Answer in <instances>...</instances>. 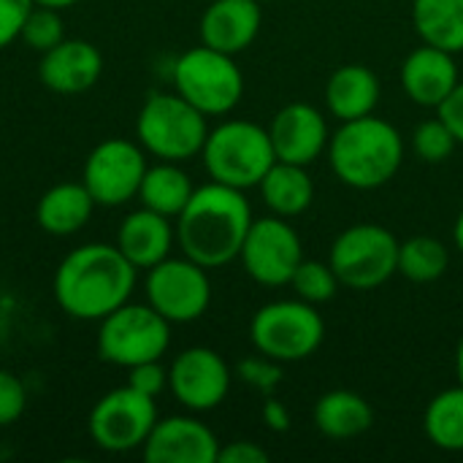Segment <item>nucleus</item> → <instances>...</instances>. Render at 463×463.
Segmentation results:
<instances>
[{
  "label": "nucleus",
  "instance_id": "obj_2",
  "mask_svg": "<svg viewBox=\"0 0 463 463\" xmlns=\"http://www.w3.org/2000/svg\"><path fill=\"white\" fill-rule=\"evenodd\" d=\"M252 220L244 190L209 182L195 187L193 198L174 220L176 244L182 255L203 269H222L239 258Z\"/></svg>",
  "mask_w": 463,
  "mask_h": 463
},
{
  "label": "nucleus",
  "instance_id": "obj_37",
  "mask_svg": "<svg viewBox=\"0 0 463 463\" xmlns=\"http://www.w3.org/2000/svg\"><path fill=\"white\" fill-rule=\"evenodd\" d=\"M437 111H439V119L453 130L456 141L463 144V81L456 84V90L442 100V106Z\"/></svg>",
  "mask_w": 463,
  "mask_h": 463
},
{
  "label": "nucleus",
  "instance_id": "obj_3",
  "mask_svg": "<svg viewBox=\"0 0 463 463\" xmlns=\"http://www.w3.org/2000/svg\"><path fill=\"white\" fill-rule=\"evenodd\" d=\"M328 160L342 184L377 190L388 184L404 163L402 133L374 114L342 122L328 141Z\"/></svg>",
  "mask_w": 463,
  "mask_h": 463
},
{
  "label": "nucleus",
  "instance_id": "obj_4",
  "mask_svg": "<svg viewBox=\"0 0 463 463\" xmlns=\"http://www.w3.org/2000/svg\"><path fill=\"white\" fill-rule=\"evenodd\" d=\"M201 157L212 182L236 190L258 187L266 171L277 163L269 128L250 119H225L212 128Z\"/></svg>",
  "mask_w": 463,
  "mask_h": 463
},
{
  "label": "nucleus",
  "instance_id": "obj_22",
  "mask_svg": "<svg viewBox=\"0 0 463 463\" xmlns=\"http://www.w3.org/2000/svg\"><path fill=\"white\" fill-rule=\"evenodd\" d=\"M95 206L84 182H60L38 198L35 222L49 236H73L90 222Z\"/></svg>",
  "mask_w": 463,
  "mask_h": 463
},
{
  "label": "nucleus",
  "instance_id": "obj_9",
  "mask_svg": "<svg viewBox=\"0 0 463 463\" xmlns=\"http://www.w3.org/2000/svg\"><path fill=\"white\" fill-rule=\"evenodd\" d=\"M399 239L377 225L358 222L342 231L328 252V263L339 285L353 290H374L399 274Z\"/></svg>",
  "mask_w": 463,
  "mask_h": 463
},
{
  "label": "nucleus",
  "instance_id": "obj_7",
  "mask_svg": "<svg viewBox=\"0 0 463 463\" xmlns=\"http://www.w3.org/2000/svg\"><path fill=\"white\" fill-rule=\"evenodd\" d=\"M95 347L100 361L119 369L163 361L171 347V323L149 304L128 301L100 320Z\"/></svg>",
  "mask_w": 463,
  "mask_h": 463
},
{
  "label": "nucleus",
  "instance_id": "obj_21",
  "mask_svg": "<svg viewBox=\"0 0 463 463\" xmlns=\"http://www.w3.org/2000/svg\"><path fill=\"white\" fill-rule=\"evenodd\" d=\"M380 103V79L372 68L350 62L336 68L326 84V106L339 122L374 114Z\"/></svg>",
  "mask_w": 463,
  "mask_h": 463
},
{
  "label": "nucleus",
  "instance_id": "obj_17",
  "mask_svg": "<svg viewBox=\"0 0 463 463\" xmlns=\"http://www.w3.org/2000/svg\"><path fill=\"white\" fill-rule=\"evenodd\" d=\"M103 73V54L95 43L81 38H62L41 54L38 79L57 95H81Z\"/></svg>",
  "mask_w": 463,
  "mask_h": 463
},
{
  "label": "nucleus",
  "instance_id": "obj_41",
  "mask_svg": "<svg viewBox=\"0 0 463 463\" xmlns=\"http://www.w3.org/2000/svg\"><path fill=\"white\" fill-rule=\"evenodd\" d=\"M456 374H458V383L463 385V336L458 342V350H456Z\"/></svg>",
  "mask_w": 463,
  "mask_h": 463
},
{
  "label": "nucleus",
  "instance_id": "obj_12",
  "mask_svg": "<svg viewBox=\"0 0 463 463\" xmlns=\"http://www.w3.org/2000/svg\"><path fill=\"white\" fill-rule=\"evenodd\" d=\"M146 168L149 163L141 144L128 138H106L87 155L81 182L98 206L117 209L138 195Z\"/></svg>",
  "mask_w": 463,
  "mask_h": 463
},
{
  "label": "nucleus",
  "instance_id": "obj_40",
  "mask_svg": "<svg viewBox=\"0 0 463 463\" xmlns=\"http://www.w3.org/2000/svg\"><path fill=\"white\" fill-rule=\"evenodd\" d=\"M453 241H456V247L463 252V209L461 214L456 217V225H453Z\"/></svg>",
  "mask_w": 463,
  "mask_h": 463
},
{
  "label": "nucleus",
  "instance_id": "obj_25",
  "mask_svg": "<svg viewBox=\"0 0 463 463\" xmlns=\"http://www.w3.org/2000/svg\"><path fill=\"white\" fill-rule=\"evenodd\" d=\"M193 193H195V184L190 174L179 163L160 160L146 168L136 198L141 201V206L176 220L182 209L187 206V201L193 198Z\"/></svg>",
  "mask_w": 463,
  "mask_h": 463
},
{
  "label": "nucleus",
  "instance_id": "obj_16",
  "mask_svg": "<svg viewBox=\"0 0 463 463\" xmlns=\"http://www.w3.org/2000/svg\"><path fill=\"white\" fill-rule=\"evenodd\" d=\"M271 146L277 160L309 165L315 163L331 141L326 117L309 103H288L282 106L269 125Z\"/></svg>",
  "mask_w": 463,
  "mask_h": 463
},
{
  "label": "nucleus",
  "instance_id": "obj_5",
  "mask_svg": "<svg viewBox=\"0 0 463 463\" xmlns=\"http://www.w3.org/2000/svg\"><path fill=\"white\" fill-rule=\"evenodd\" d=\"M209 136L206 114L174 92H152L136 117V138L157 160L184 163L201 155Z\"/></svg>",
  "mask_w": 463,
  "mask_h": 463
},
{
  "label": "nucleus",
  "instance_id": "obj_8",
  "mask_svg": "<svg viewBox=\"0 0 463 463\" xmlns=\"http://www.w3.org/2000/svg\"><path fill=\"white\" fill-rule=\"evenodd\" d=\"M326 339V323L315 304L301 298L271 301L252 315L250 342L260 355H269L279 364L307 361L320 350Z\"/></svg>",
  "mask_w": 463,
  "mask_h": 463
},
{
  "label": "nucleus",
  "instance_id": "obj_27",
  "mask_svg": "<svg viewBox=\"0 0 463 463\" xmlns=\"http://www.w3.org/2000/svg\"><path fill=\"white\" fill-rule=\"evenodd\" d=\"M426 437L434 448L463 453V385L448 388L431 399L423 418Z\"/></svg>",
  "mask_w": 463,
  "mask_h": 463
},
{
  "label": "nucleus",
  "instance_id": "obj_28",
  "mask_svg": "<svg viewBox=\"0 0 463 463\" xmlns=\"http://www.w3.org/2000/svg\"><path fill=\"white\" fill-rule=\"evenodd\" d=\"M450 263L448 247L434 236H412L399 244V274L410 282H437Z\"/></svg>",
  "mask_w": 463,
  "mask_h": 463
},
{
  "label": "nucleus",
  "instance_id": "obj_15",
  "mask_svg": "<svg viewBox=\"0 0 463 463\" xmlns=\"http://www.w3.org/2000/svg\"><path fill=\"white\" fill-rule=\"evenodd\" d=\"M141 456L146 463H217V434L193 415L157 418Z\"/></svg>",
  "mask_w": 463,
  "mask_h": 463
},
{
  "label": "nucleus",
  "instance_id": "obj_42",
  "mask_svg": "<svg viewBox=\"0 0 463 463\" xmlns=\"http://www.w3.org/2000/svg\"><path fill=\"white\" fill-rule=\"evenodd\" d=\"M0 458H3V450H0Z\"/></svg>",
  "mask_w": 463,
  "mask_h": 463
},
{
  "label": "nucleus",
  "instance_id": "obj_34",
  "mask_svg": "<svg viewBox=\"0 0 463 463\" xmlns=\"http://www.w3.org/2000/svg\"><path fill=\"white\" fill-rule=\"evenodd\" d=\"M128 385L157 399L168 388V369L160 361L138 364V366L128 369Z\"/></svg>",
  "mask_w": 463,
  "mask_h": 463
},
{
  "label": "nucleus",
  "instance_id": "obj_33",
  "mask_svg": "<svg viewBox=\"0 0 463 463\" xmlns=\"http://www.w3.org/2000/svg\"><path fill=\"white\" fill-rule=\"evenodd\" d=\"M24 407H27L24 383L14 372L0 366V429L14 426L24 415Z\"/></svg>",
  "mask_w": 463,
  "mask_h": 463
},
{
  "label": "nucleus",
  "instance_id": "obj_31",
  "mask_svg": "<svg viewBox=\"0 0 463 463\" xmlns=\"http://www.w3.org/2000/svg\"><path fill=\"white\" fill-rule=\"evenodd\" d=\"M456 146H458V141H456L453 130L439 117L420 122L412 133V149L426 163H445L456 152Z\"/></svg>",
  "mask_w": 463,
  "mask_h": 463
},
{
  "label": "nucleus",
  "instance_id": "obj_36",
  "mask_svg": "<svg viewBox=\"0 0 463 463\" xmlns=\"http://www.w3.org/2000/svg\"><path fill=\"white\" fill-rule=\"evenodd\" d=\"M217 463H269V450H263L258 442L236 439V442H228L225 448L220 445Z\"/></svg>",
  "mask_w": 463,
  "mask_h": 463
},
{
  "label": "nucleus",
  "instance_id": "obj_14",
  "mask_svg": "<svg viewBox=\"0 0 463 463\" xmlns=\"http://www.w3.org/2000/svg\"><path fill=\"white\" fill-rule=\"evenodd\" d=\"M233 372L212 347H187L168 366V391L190 412L217 410L231 391Z\"/></svg>",
  "mask_w": 463,
  "mask_h": 463
},
{
  "label": "nucleus",
  "instance_id": "obj_35",
  "mask_svg": "<svg viewBox=\"0 0 463 463\" xmlns=\"http://www.w3.org/2000/svg\"><path fill=\"white\" fill-rule=\"evenodd\" d=\"M33 5V0H0V49L11 46L22 35V24Z\"/></svg>",
  "mask_w": 463,
  "mask_h": 463
},
{
  "label": "nucleus",
  "instance_id": "obj_1",
  "mask_svg": "<svg viewBox=\"0 0 463 463\" xmlns=\"http://www.w3.org/2000/svg\"><path fill=\"white\" fill-rule=\"evenodd\" d=\"M138 269L117 250V244H84L71 250L52 279L57 307L84 323H100L106 315L130 301Z\"/></svg>",
  "mask_w": 463,
  "mask_h": 463
},
{
  "label": "nucleus",
  "instance_id": "obj_32",
  "mask_svg": "<svg viewBox=\"0 0 463 463\" xmlns=\"http://www.w3.org/2000/svg\"><path fill=\"white\" fill-rule=\"evenodd\" d=\"M236 377L244 385H250L252 391L263 393V399H266V396H274V391L279 388V383H282V366H279V361L258 353V355L244 358V361L236 364Z\"/></svg>",
  "mask_w": 463,
  "mask_h": 463
},
{
  "label": "nucleus",
  "instance_id": "obj_11",
  "mask_svg": "<svg viewBox=\"0 0 463 463\" xmlns=\"http://www.w3.org/2000/svg\"><path fill=\"white\" fill-rule=\"evenodd\" d=\"M144 296L152 309H157L171 326L193 323L206 315L212 304V282L209 269L182 258H165L157 266L146 269Z\"/></svg>",
  "mask_w": 463,
  "mask_h": 463
},
{
  "label": "nucleus",
  "instance_id": "obj_20",
  "mask_svg": "<svg viewBox=\"0 0 463 463\" xmlns=\"http://www.w3.org/2000/svg\"><path fill=\"white\" fill-rule=\"evenodd\" d=\"M114 244L138 271H146L171 255L176 244V225L171 217L141 206L119 222Z\"/></svg>",
  "mask_w": 463,
  "mask_h": 463
},
{
  "label": "nucleus",
  "instance_id": "obj_13",
  "mask_svg": "<svg viewBox=\"0 0 463 463\" xmlns=\"http://www.w3.org/2000/svg\"><path fill=\"white\" fill-rule=\"evenodd\" d=\"M239 260L258 285L285 288L290 285L298 263L304 260V247L296 228L285 217L271 214L252 220Z\"/></svg>",
  "mask_w": 463,
  "mask_h": 463
},
{
  "label": "nucleus",
  "instance_id": "obj_29",
  "mask_svg": "<svg viewBox=\"0 0 463 463\" xmlns=\"http://www.w3.org/2000/svg\"><path fill=\"white\" fill-rule=\"evenodd\" d=\"M290 285L301 301L315 304V307L328 304L339 290V279H336L331 263H320V260H301Z\"/></svg>",
  "mask_w": 463,
  "mask_h": 463
},
{
  "label": "nucleus",
  "instance_id": "obj_23",
  "mask_svg": "<svg viewBox=\"0 0 463 463\" xmlns=\"http://www.w3.org/2000/svg\"><path fill=\"white\" fill-rule=\"evenodd\" d=\"M374 423L372 404L355 391H328L315 404V426L323 437L345 442L366 434Z\"/></svg>",
  "mask_w": 463,
  "mask_h": 463
},
{
  "label": "nucleus",
  "instance_id": "obj_26",
  "mask_svg": "<svg viewBox=\"0 0 463 463\" xmlns=\"http://www.w3.org/2000/svg\"><path fill=\"white\" fill-rule=\"evenodd\" d=\"M412 24L423 43L463 52V0H412Z\"/></svg>",
  "mask_w": 463,
  "mask_h": 463
},
{
  "label": "nucleus",
  "instance_id": "obj_10",
  "mask_svg": "<svg viewBox=\"0 0 463 463\" xmlns=\"http://www.w3.org/2000/svg\"><path fill=\"white\" fill-rule=\"evenodd\" d=\"M155 396H146L130 385L103 393L87 420L92 442L106 453H133L141 450L149 431L157 423Z\"/></svg>",
  "mask_w": 463,
  "mask_h": 463
},
{
  "label": "nucleus",
  "instance_id": "obj_39",
  "mask_svg": "<svg viewBox=\"0 0 463 463\" xmlns=\"http://www.w3.org/2000/svg\"><path fill=\"white\" fill-rule=\"evenodd\" d=\"M35 5H43V8H54V11H62V8H71L76 5L79 0H33Z\"/></svg>",
  "mask_w": 463,
  "mask_h": 463
},
{
  "label": "nucleus",
  "instance_id": "obj_38",
  "mask_svg": "<svg viewBox=\"0 0 463 463\" xmlns=\"http://www.w3.org/2000/svg\"><path fill=\"white\" fill-rule=\"evenodd\" d=\"M263 423H266L269 431L285 434L290 429V412H288V407L279 399L266 396V402H263Z\"/></svg>",
  "mask_w": 463,
  "mask_h": 463
},
{
  "label": "nucleus",
  "instance_id": "obj_30",
  "mask_svg": "<svg viewBox=\"0 0 463 463\" xmlns=\"http://www.w3.org/2000/svg\"><path fill=\"white\" fill-rule=\"evenodd\" d=\"M30 49L35 52H49L52 46H57L65 38V22L62 14L54 8H43V5H33V11L27 14L24 24H22V35H19Z\"/></svg>",
  "mask_w": 463,
  "mask_h": 463
},
{
  "label": "nucleus",
  "instance_id": "obj_6",
  "mask_svg": "<svg viewBox=\"0 0 463 463\" xmlns=\"http://www.w3.org/2000/svg\"><path fill=\"white\" fill-rule=\"evenodd\" d=\"M174 90L206 117L231 114L244 95V73L233 54L206 43L182 52L171 71Z\"/></svg>",
  "mask_w": 463,
  "mask_h": 463
},
{
  "label": "nucleus",
  "instance_id": "obj_19",
  "mask_svg": "<svg viewBox=\"0 0 463 463\" xmlns=\"http://www.w3.org/2000/svg\"><path fill=\"white\" fill-rule=\"evenodd\" d=\"M263 24V11L258 0H212L201 16V43L239 54L258 38Z\"/></svg>",
  "mask_w": 463,
  "mask_h": 463
},
{
  "label": "nucleus",
  "instance_id": "obj_24",
  "mask_svg": "<svg viewBox=\"0 0 463 463\" xmlns=\"http://www.w3.org/2000/svg\"><path fill=\"white\" fill-rule=\"evenodd\" d=\"M258 190H260L263 203L271 209V214L285 217V220L304 214L315 201V184H312L307 165L282 163V160H277L266 171Z\"/></svg>",
  "mask_w": 463,
  "mask_h": 463
},
{
  "label": "nucleus",
  "instance_id": "obj_18",
  "mask_svg": "<svg viewBox=\"0 0 463 463\" xmlns=\"http://www.w3.org/2000/svg\"><path fill=\"white\" fill-rule=\"evenodd\" d=\"M458 81L461 76L456 54L431 43L412 49L402 65V87L410 95V100L423 109H439Z\"/></svg>",
  "mask_w": 463,
  "mask_h": 463
}]
</instances>
